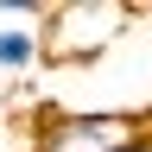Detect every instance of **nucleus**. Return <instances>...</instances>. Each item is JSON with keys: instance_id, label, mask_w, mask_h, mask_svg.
I'll list each match as a JSON object with an SVG mask.
<instances>
[{"instance_id": "nucleus-1", "label": "nucleus", "mask_w": 152, "mask_h": 152, "mask_svg": "<svg viewBox=\"0 0 152 152\" xmlns=\"http://www.w3.org/2000/svg\"><path fill=\"white\" fill-rule=\"evenodd\" d=\"M133 7L121 0H57L45 32V70H95L102 57L133 32Z\"/></svg>"}, {"instance_id": "nucleus-4", "label": "nucleus", "mask_w": 152, "mask_h": 152, "mask_svg": "<svg viewBox=\"0 0 152 152\" xmlns=\"http://www.w3.org/2000/svg\"><path fill=\"white\" fill-rule=\"evenodd\" d=\"M133 152H152V133H146V140H140V146H133Z\"/></svg>"}, {"instance_id": "nucleus-2", "label": "nucleus", "mask_w": 152, "mask_h": 152, "mask_svg": "<svg viewBox=\"0 0 152 152\" xmlns=\"http://www.w3.org/2000/svg\"><path fill=\"white\" fill-rule=\"evenodd\" d=\"M146 133V114L133 108H45L26 152H133Z\"/></svg>"}, {"instance_id": "nucleus-3", "label": "nucleus", "mask_w": 152, "mask_h": 152, "mask_svg": "<svg viewBox=\"0 0 152 152\" xmlns=\"http://www.w3.org/2000/svg\"><path fill=\"white\" fill-rule=\"evenodd\" d=\"M45 70V32L38 26H0V76Z\"/></svg>"}]
</instances>
